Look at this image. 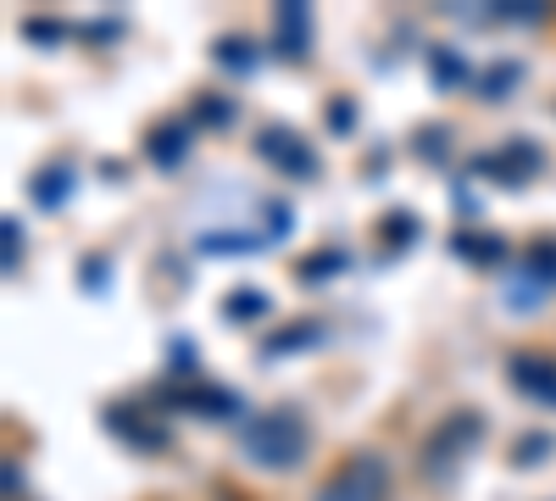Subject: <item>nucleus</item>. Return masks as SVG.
<instances>
[{
  "mask_svg": "<svg viewBox=\"0 0 556 501\" xmlns=\"http://www.w3.org/2000/svg\"><path fill=\"white\" fill-rule=\"evenodd\" d=\"M417 156L445 162V128H424V134H417Z\"/></svg>",
  "mask_w": 556,
  "mask_h": 501,
  "instance_id": "obj_23",
  "label": "nucleus"
},
{
  "mask_svg": "<svg viewBox=\"0 0 556 501\" xmlns=\"http://www.w3.org/2000/svg\"><path fill=\"white\" fill-rule=\"evenodd\" d=\"M28 196H34V206H45V212H56L67 196H73V167L67 162H51V167H39L34 173V185H28Z\"/></svg>",
  "mask_w": 556,
  "mask_h": 501,
  "instance_id": "obj_12",
  "label": "nucleus"
},
{
  "mask_svg": "<svg viewBox=\"0 0 556 501\" xmlns=\"http://www.w3.org/2000/svg\"><path fill=\"white\" fill-rule=\"evenodd\" d=\"M545 451H551V435H523L518 440V463L534 468V463H545Z\"/></svg>",
  "mask_w": 556,
  "mask_h": 501,
  "instance_id": "obj_22",
  "label": "nucleus"
},
{
  "mask_svg": "<svg viewBox=\"0 0 556 501\" xmlns=\"http://www.w3.org/2000/svg\"><path fill=\"white\" fill-rule=\"evenodd\" d=\"M540 167H545V156H540V146H529V140H513L506 151L473 156V173H490V178H501V185H523V178L540 173Z\"/></svg>",
  "mask_w": 556,
  "mask_h": 501,
  "instance_id": "obj_8",
  "label": "nucleus"
},
{
  "mask_svg": "<svg viewBox=\"0 0 556 501\" xmlns=\"http://www.w3.org/2000/svg\"><path fill=\"white\" fill-rule=\"evenodd\" d=\"M518 273H523L529 296H540V290H556V240H534V246L523 251Z\"/></svg>",
  "mask_w": 556,
  "mask_h": 501,
  "instance_id": "obj_11",
  "label": "nucleus"
},
{
  "mask_svg": "<svg viewBox=\"0 0 556 501\" xmlns=\"http://www.w3.org/2000/svg\"><path fill=\"white\" fill-rule=\"evenodd\" d=\"M23 34L28 39H67V28H56V23H23Z\"/></svg>",
  "mask_w": 556,
  "mask_h": 501,
  "instance_id": "obj_26",
  "label": "nucleus"
},
{
  "mask_svg": "<svg viewBox=\"0 0 556 501\" xmlns=\"http://www.w3.org/2000/svg\"><path fill=\"white\" fill-rule=\"evenodd\" d=\"M273 51L285 62H306L312 57V7L285 0V7L273 12Z\"/></svg>",
  "mask_w": 556,
  "mask_h": 501,
  "instance_id": "obj_7",
  "label": "nucleus"
},
{
  "mask_svg": "<svg viewBox=\"0 0 556 501\" xmlns=\"http://www.w3.org/2000/svg\"><path fill=\"white\" fill-rule=\"evenodd\" d=\"M0 240H7V279H17V273H23V223L7 217V223H0Z\"/></svg>",
  "mask_w": 556,
  "mask_h": 501,
  "instance_id": "obj_18",
  "label": "nucleus"
},
{
  "mask_svg": "<svg viewBox=\"0 0 556 501\" xmlns=\"http://www.w3.org/2000/svg\"><path fill=\"white\" fill-rule=\"evenodd\" d=\"M317 501H390V468L379 451H351V458L317 485Z\"/></svg>",
  "mask_w": 556,
  "mask_h": 501,
  "instance_id": "obj_3",
  "label": "nucleus"
},
{
  "mask_svg": "<svg viewBox=\"0 0 556 501\" xmlns=\"http://www.w3.org/2000/svg\"><path fill=\"white\" fill-rule=\"evenodd\" d=\"M384 229H390V246L401 251V246H412V235H417V217H412V212H390Z\"/></svg>",
  "mask_w": 556,
  "mask_h": 501,
  "instance_id": "obj_21",
  "label": "nucleus"
},
{
  "mask_svg": "<svg viewBox=\"0 0 556 501\" xmlns=\"http://www.w3.org/2000/svg\"><path fill=\"white\" fill-rule=\"evenodd\" d=\"M345 267V251H334V246H323V251H312L306 262H301V285H329L334 273Z\"/></svg>",
  "mask_w": 556,
  "mask_h": 501,
  "instance_id": "obj_15",
  "label": "nucleus"
},
{
  "mask_svg": "<svg viewBox=\"0 0 556 501\" xmlns=\"http://www.w3.org/2000/svg\"><path fill=\"white\" fill-rule=\"evenodd\" d=\"M17 496H23V468L7 463V501H17Z\"/></svg>",
  "mask_w": 556,
  "mask_h": 501,
  "instance_id": "obj_28",
  "label": "nucleus"
},
{
  "mask_svg": "<svg viewBox=\"0 0 556 501\" xmlns=\"http://www.w3.org/2000/svg\"><path fill=\"white\" fill-rule=\"evenodd\" d=\"M429 62H434V78L440 84H456V78H468V67H462L451 51H445V45H434V51H429Z\"/></svg>",
  "mask_w": 556,
  "mask_h": 501,
  "instance_id": "obj_20",
  "label": "nucleus"
},
{
  "mask_svg": "<svg viewBox=\"0 0 556 501\" xmlns=\"http://www.w3.org/2000/svg\"><path fill=\"white\" fill-rule=\"evenodd\" d=\"M484 435V413H468V406H456L451 418H440L424 440V451H417V463H424L429 479H445L462 458H468V446H479Z\"/></svg>",
  "mask_w": 556,
  "mask_h": 501,
  "instance_id": "obj_2",
  "label": "nucleus"
},
{
  "mask_svg": "<svg viewBox=\"0 0 556 501\" xmlns=\"http://www.w3.org/2000/svg\"><path fill=\"white\" fill-rule=\"evenodd\" d=\"M256 246H267V235H206L201 240L206 256H217V251H256Z\"/></svg>",
  "mask_w": 556,
  "mask_h": 501,
  "instance_id": "obj_19",
  "label": "nucleus"
},
{
  "mask_svg": "<svg viewBox=\"0 0 556 501\" xmlns=\"http://www.w3.org/2000/svg\"><path fill=\"white\" fill-rule=\"evenodd\" d=\"M451 251L468 256V262H501V256H506V246H501V240H484V235H456Z\"/></svg>",
  "mask_w": 556,
  "mask_h": 501,
  "instance_id": "obj_16",
  "label": "nucleus"
},
{
  "mask_svg": "<svg viewBox=\"0 0 556 501\" xmlns=\"http://www.w3.org/2000/svg\"><path fill=\"white\" fill-rule=\"evenodd\" d=\"M506 379H513L523 396L556 406V362H551V356H540V351H518L513 362H506Z\"/></svg>",
  "mask_w": 556,
  "mask_h": 501,
  "instance_id": "obj_9",
  "label": "nucleus"
},
{
  "mask_svg": "<svg viewBox=\"0 0 556 501\" xmlns=\"http://www.w3.org/2000/svg\"><path fill=\"white\" fill-rule=\"evenodd\" d=\"M323 340V324H295V329H278L273 340H262V356H285V351H301V346H317Z\"/></svg>",
  "mask_w": 556,
  "mask_h": 501,
  "instance_id": "obj_14",
  "label": "nucleus"
},
{
  "mask_svg": "<svg viewBox=\"0 0 556 501\" xmlns=\"http://www.w3.org/2000/svg\"><path fill=\"white\" fill-rule=\"evenodd\" d=\"M256 156L273 162L285 178H317V151L301 140L295 128H262L256 134Z\"/></svg>",
  "mask_w": 556,
  "mask_h": 501,
  "instance_id": "obj_5",
  "label": "nucleus"
},
{
  "mask_svg": "<svg viewBox=\"0 0 556 501\" xmlns=\"http://www.w3.org/2000/svg\"><path fill=\"white\" fill-rule=\"evenodd\" d=\"M162 406H173V413H201V418H235L240 413V396L223 390V385H201V379H173L156 390Z\"/></svg>",
  "mask_w": 556,
  "mask_h": 501,
  "instance_id": "obj_4",
  "label": "nucleus"
},
{
  "mask_svg": "<svg viewBox=\"0 0 556 501\" xmlns=\"http://www.w3.org/2000/svg\"><path fill=\"white\" fill-rule=\"evenodd\" d=\"M518 78V67L513 62H501V67H490V78H484V101H501V89Z\"/></svg>",
  "mask_w": 556,
  "mask_h": 501,
  "instance_id": "obj_24",
  "label": "nucleus"
},
{
  "mask_svg": "<svg viewBox=\"0 0 556 501\" xmlns=\"http://www.w3.org/2000/svg\"><path fill=\"white\" fill-rule=\"evenodd\" d=\"M267 306H273V301H267L262 290H228V296H223V312H228V317H245V312L262 317Z\"/></svg>",
  "mask_w": 556,
  "mask_h": 501,
  "instance_id": "obj_17",
  "label": "nucleus"
},
{
  "mask_svg": "<svg viewBox=\"0 0 556 501\" xmlns=\"http://www.w3.org/2000/svg\"><path fill=\"white\" fill-rule=\"evenodd\" d=\"M351 123H356V107H351V101L329 107V128H351Z\"/></svg>",
  "mask_w": 556,
  "mask_h": 501,
  "instance_id": "obj_27",
  "label": "nucleus"
},
{
  "mask_svg": "<svg viewBox=\"0 0 556 501\" xmlns=\"http://www.w3.org/2000/svg\"><path fill=\"white\" fill-rule=\"evenodd\" d=\"M101 424L117 435V440H128L134 451H167V429L156 424V418H146L134 401H112L106 413H101Z\"/></svg>",
  "mask_w": 556,
  "mask_h": 501,
  "instance_id": "obj_6",
  "label": "nucleus"
},
{
  "mask_svg": "<svg viewBox=\"0 0 556 501\" xmlns=\"http://www.w3.org/2000/svg\"><path fill=\"white\" fill-rule=\"evenodd\" d=\"M195 117H201V123H228V117H235V107L217 101V96H201V101H195Z\"/></svg>",
  "mask_w": 556,
  "mask_h": 501,
  "instance_id": "obj_25",
  "label": "nucleus"
},
{
  "mask_svg": "<svg viewBox=\"0 0 556 501\" xmlns=\"http://www.w3.org/2000/svg\"><path fill=\"white\" fill-rule=\"evenodd\" d=\"M146 156H151L156 167H178L184 156H190V123H162V128H151Z\"/></svg>",
  "mask_w": 556,
  "mask_h": 501,
  "instance_id": "obj_10",
  "label": "nucleus"
},
{
  "mask_svg": "<svg viewBox=\"0 0 556 501\" xmlns=\"http://www.w3.org/2000/svg\"><path fill=\"white\" fill-rule=\"evenodd\" d=\"M212 57H217V67H223V73H256V62H262V57H256V45H251V39H240V34H223Z\"/></svg>",
  "mask_w": 556,
  "mask_h": 501,
  "instance_id": "obj_13",
  "label": "nucleus"
},
{
  "mask_svg": "<svg viewBox=\"0 0 556 501\" xmlns=\"http://www.w3.org/2000/svg\"><path fill=\"white\" fill-rule=\"evenodd\" d=\"M306 418L295 413V406H262V413H251L240 424V451H245V463L267 468V474H285L306 458Z\"/></svg>",
  "mask_w": 556,
  "mask_h": 501,
  "instance_id": "obj_1",
  "label": "nucleus"
}]
</instances>
